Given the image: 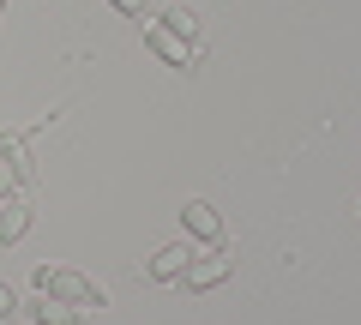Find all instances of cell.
Returning <instances> with one entry per match:
<instances>
[{"instance_id": "obj_1", "label": "cell", "mask_w": 361, "mask_h": 325, "mask_svg": "<svg viewBox=\"0 0 361 325\" xmlns=\"http://www.w3.org/2000/svg\"><path fill=\"white\" fill-rule=\"evenodd\" d=\"M37 295H54V301H66V307H78V313H103L109 307V289L97 283V277H85V271H73V265H37Z\"/></svg>"}, {"instance_id": "obj_2", "label": "cell", "mask_w": 361, "mask_h": 325, "mask_svg": "<svg viewBox=\"0 0 361 325\" xmlns=\"http://www.w3.org/2000/svg\"><path fill=\"white\" fill-rule=\"evenodd\" d=\"M229 277H235V259L223 247H211L205 259L193 253V265L180 271V289H193V295H199V289H217V283H229Z\"/></svg>"}, {"instance_id": "obj_3", "label": "cell", "mask_w": 361, "mask_h": 325, "mask_svg": "<svg viewBox=\"0 0 361 325\" xmlns=\"http://www.w3.org/2000/svg\"><path fill=\"white\" fill-rule=\"evenodd\" d=\"M180 229L193 235V241H205V247H223V241H229L217 205H205V199H187V205H180Z\"/></svg>"}, {"instance_id": "obj_4", "label": "cell", "mask_w": 361, "mask_h": 325, "mask_svg": "<svg viewBox=\"0 0 361 325\" xmlns=\"http://www.w3.org/2000/svg\"><path fill=\"white\" fill-rule=\"evenodd\" d=\"M145 42H151V49L163 54L169 66H180V73H187V66H199V42L175 37V30H169V25H145Z\"/></svg>"}, {"instance_id": "obj_5", "label": "cell", "mask_w": 361, "mask_h": 325, "mask_svg": "<svg viewBox=\"0 0 361 325\" xmlns=\"http://www.w3.org/2000/svg\"><path fill=\"white\" fill-rule=\"evenodd\" d=\"M0 163L13 169V181L25 187H37V163H30V133H0Z\"/></svg>"}, {"instance_id": "obj_6", "label": "cell", "mask_w": 361, "mask_h": 325, "mask_svg": "<svg viewBox=\"0 0 361 325\" xmlns=\"http://www.w3.org/2000/svg\"><path fill=\"white\" fill-rule=\"evenodd\" d=\"M30 223H37V205H30L25 193L0 199V247H13V241H25V235H30Z\"/></svg>"}, {"instance_id": "obj_7", "label": "cell", "mask_w": 361, "mask_h": 325, "mask_svg": "<svg viewBox=\"0 0 361 325\" xmlns=\"http://www.w3.org/2000/svg\"><path fill=\"white\" fill-rule=\"evenodd\" d=\"M187 265H193V247H163V253L145 259V277H151V283H180Z\"/></svg>"}, {"instance_id": "obj_8", "label": "cell", "mask_w": 361, "mask_h": 325, "mask_svg": "<svg viewBox=\"0 0 361 325\" xmlns=\"http://www.w3.org/2000/svg\"><path fill=\"white\" fill-rule=\"evenodd\" d=\"M30 319H37V325H85V313L66 307V301H54V295H37V301H30Z\"/></svg>"}, {"instance_id": "obj_9", "label": "cell", "mask_w": 361, "mask_h": 325, "mask_svg": "<svg viewBox=\"0 0 361 325\" xmlns=\"http://www.w3.org/2000/svg\"><path fill=\"white\" fill-rule=\"evenodd\" d=\"M163 25L175 30V37H187V42H199V25H193V13H169Z\"/></svg>"}, {"instance_id": "obj_10", "label": "cell", "mask_w": 361, "mask_h": 325, "mask_svg": "<svg viewBox=\"0 0 361 325\" xmlns=\"http://www.w3.org/2000/svg\"><path fill=\"white\" fill-rule=\"evenodd\" d=\"M13 313H18V295H13L6 283H0V319H13Z\"/></svg>"}, {"instance_id": "obj_11", "label": "cell", "mask_w": 361, "mask_h": 325, "mask_svg": "<svg viewBox=\"0 0 361 325\" xmlns=\"http://www.w3.org/2000/svg\"><path fill=\"white\" fill-rule=\"evenodd\" d=\"M13 193H18V181H13V169L0 163V199H13Z\"/></svg>"}, {"instance_id": "obj_12", "label": "cell", "mask_w": 361, "mask_h": 325, "mask_svg": "<svg viewBox=\"0 0 361 325\" xmlns=\"http://www.w3.org/2000/svg\"><path fill=\"white\" fill-rule=\"evenodd\" d=\"M109 6H121L127 18H145V0H109Z\"/></svg>"}, {"instance_id": "obj_13", "label": "cell", "mask_w": 361, "mask_h": 325, "mask_svg": "<svg viewBox=\"0 0 361 325\" xmlns=\"http://www.w3.org/2000/svg\"><path fill=\"white\" fill-rule=\"evenodd\" d=\"M0 18H6V0H0Z\"/></svg>"}]
</instances>
